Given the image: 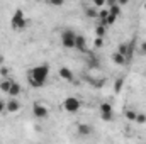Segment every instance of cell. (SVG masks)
Returning <instances> with one entry per match:
<instances>
[{
    "mask_svg": "<svg viewBox=\"0 0 146 144\" xmlns=\"http://www.w3.org/2000/svg\"><path fill=\"white\" fill-rule=\"evenodd\" d=\"M102 44H104V39H102V37H97V36H95V41H94V48H95V49H99V48H102Z\"/></svg>",
    "mask_w": 146,
    "mask_h": 144,
    "instance_id": "ffe728a7",
    "label": "cell"
},
{
    "mask_svg": "<svg viewBox=\"0 0 146 144\" xmlns=\"http://www.w3.org/2000/svg\"><path fill=\"white\" fill-rule=\"evenodd\" d=\"M27 17H26V14L22 12V10H15L14 12V15H12V19H10V27L14 29V31H24L26 27H27Z\"/></svg>",
    "mask_w": 146,
    "mask_h": 144,
    "instance_id": "7a4b0ae2",
    "label": "cell"
},
{
    "mask_svg": "<svg viewBox=\"0 0 146 144\" xmlns=\"http://www.w3.org/2000/svg\"><path fill=\"white\" fill-rule=\"evenodd\" d=\"M48 78H49V65L48 63L36 65L27 71V81L33 88H42L46 85Z\"/></svg>",
    "mask_w": 146,
    "mask_h": 144,
    "instance_id": "6da1fadb",
    "label": "cell"
},
{
    "mask_svg": "<svg viewBox=\"0 0 146 144\" xmlns=\"http://www.w3.org/2000/svg\"><path fill=\"white\" fill-rule=\"evenodd\" d=\"M19 110H21L19 97H10V98L5 102V112H7V114H17Z\"/></svg>",
    "mask_w": 146,
    "mask_h": 144,
    "instance_id": "8992f818",
    "label": "cell"
},
{
    "mask_svg": "<svg viewBox=\"0 0 146 144\" xmlns=\"http://www.w3.org/2000/svg\"><path fill=\"white\" fill-rule=\"evenodd\" d=\"M51 7H61L63 3H65V0H46Z\"/></svg>",
    "mask_w": 146,
    "mask_h": 144,
    "instance_id": "d6986e66",
    "label": "cell"
},
{
    "mask_svg": "<svg viewBox=\"0 0 146 144\" xmlns=\"http://www.w3.org/2000/svg\"><path fill=\"white\" fill-rule=\"evenodd\" d=\"M82 107V102L76 98V97H66L63 100V108L68 112V114H76Z\"/></svg>",
    "mask_w": 146,
    "mask_h": 144,
    "instance_id": "277c9868",
    "label": "cell"
},
{
    "mask_svg": "<svg viewBox=\"0 0 146 144\" xmlns=\"http://www.w3.org/2000/svg\"><path fill=\"white\" fill-rule=\"evenodd\" d=\"M106 32H107V26L99 24V26L95 27V36H97V37H104V36H106Z\"/></svg>",
    "mask_w": 146,
    "mask_h": 144,
    "instance_id": "2e32d148",
    "label": "cell"
},
{
    "mask_svg": "<svg viewBox=\"0 0 146 144\" xmlns=\"http://www.w3.org/2000/svg\"><path fill=\"white\" fill-rule=\"evenodd\" d=\"M33 115L36 119H48L49 117V108L42 105L41 102H34L33 104Z\"/></svg>",
    "mask_w": 146,
    "mask_h": 144,
    "instance_id": "5b68a950",
    "label": "cell"
},
{
    "mask_svg": "<svg viewBox=\"0 0 146 144\" xmlns=\"http://www.w3.org/2000/svg\"><path fill=\"white\" fill-rule=\"evenodd\" d=\"M136 122H138V124H145L146 122V114H138V115H136Z\"/></svg>",
    "mask_w": 146,
    "mask_h": 144,
    "instance_id": "44dd1931",
    "label": "cell"
},
{
    "mask_svg": "<svg viewBox=\"0 0 146 144\" xmlns=\"http://www.w3.org/2000/svg\"><path fill=\"white\" fill-rule=\"evenodd\" d=\"M0 73H2L3 76H9V75H10V71H9V68H2V70H0Z\"/></svg>",
    "mask_w": 146,
    "mask_h": 144,
    "instance_id": "484cf974",
    "label": "cell"
},
{
    "mask_svg": "<svg viewBox=\"0 0 146 144\" xmlns=\"http://www.w3.org/2000/svg\"><path fill=\"white\" fill-rule=\"evenodd\" d=\"M58 73H60V76H61L65 81H73V71L70 70V68H66V66H61Z\"/></svg>",
    "mask_w": 146,
    "mask_h": 144,
    "instance_id": "9c48e42d",
    "label": "cell"
},
{
    "mask_svg": "<svg viewBox=\"0 0 146 144\" xmlns=\"http://www.w3.org/2000/svg\"><path fill=\"white\" fill-rule=\"evenodd\" d=\"M138 51H139V54H143V56H146V41H143V42L139 44Z\"/></svg>",
    "mask_w": 146,
    "mask_h": 144,
    "instance_id": "7402d4cb",
    "label": "cell"
},
{
    "mask_svg": "<svg viewBox=\"0 0 146 144\" xmlns=\"http://www.w3.org/2000/svg\"><path fill=\"white\" fill-rule=\"evenodd\" d=\"M124 115H126V119H127V120H136L138 112H136V110H133V108H127V110L124 112Z\"/></svg>",
    "mask_w": 146,
    "mask_h": 144,
    "instance_id": "e0dca14e",
    "label": "cell"
},
{
    "mask_svg": "<svg viewBox=\"0 0 146 144\" xmlns=\"http://www.w3.org/2000/svg\"><path fill=\"white\" fill-rule=\"evenodd\" d=\"M121 5L115 2V3H112V5H109V12L112 14V15H115V17H119V14H121Z\"/></svg>",
    "mask_w": 146,
    "mask_h": 144,
    "instance_id": "9a60e30c",
    "label": "cell"
},
{
    "mask_svg": "<svg viewBox=\"0 0 146 144\" xmlns=\"http://www.w3.org/2000/svg\"><path fill=\"white\" fill-rule=\"evenodd\" d=\"M115 2H117V3H119L121 7H124V5H127V3H129L131 0H115Z\"/></svg>",
    "mask_w": 146,
    "mask_h": 144,
    "instance_id": "603a6c76",
    "label": "cell"
},
{
    "mask_svg": "<svg viewBox=\"0 0 146 144\" xmlns=\"http://www.w3.org/2000/svg\"><path fill=\"white\" fill-rule=\"evenodd\" d=\"M75 49L80 51V53H87V51H88V49H87V41H85V37L80 36V34H76V39H75Z\"/></svg>",
    "mask_w": 146,
    "mask_h": 144,
    "instance_id": "ba28073f",
    "label": "cell"
},
{
    "mask_svg": "<svg viewBox=\"0 0 146 144\" xmlns=\"http://www.w3.org/2000/svg\"><path fill=\"white\" fill-rule=\"evenodd\" d=\"M3 112H5V102L0 98V114H3Z\"/></svg>",
    "mask_w": 146,
    "mask_h": 144,
    "instance_id": "cb8c5ba5",
    "label": "cell"
},
{
    "mask_svg": "<svg viewBox=\"0 0 146 144\" xmlns=\"http://www.w3.org/2000/svg\"><path fill=\"white\" fill-rule=\"evenodd\" d=\"M9 95H10V97H19V95H21V85H19L17 81H12V87H10V90H9Z\"/></svg>",
    "mask_w": 146,
    "mask_h": 144,
    "instance_id": "5bb4252c",
    "label": "cell"
},
{
    "mask_svg": "<svg viewBox=\"0 0 146 144\" xmlns=\"http://www.w3.org/2000/svg\"><path fill=\"white\" fill-rule=\"evenodd\" d=\"M12 78L10 76H3L2 78V81H0V90L2 92H5V93H9V90H10V87H12Z\"/></svg>",
    "mask_w": 146,
    "mask_h": 144,
    "instance_id": "30bf717a",
    "label": "cell"
},
{
    "mask_svg": "<svg viewBox=\"0 0 146 144\" xmlns=\"http://www.w3.org/2000/svg\"><path fill=\"white\" fill-rule=\"evenodd\" d=\"M121 88H122V80L117 81V85H115V92H121Z\"/></svg>",
    "mask_w": 146,
    "mask_h": 144,
    "instance_id": "d4e9b609",
    "label": "cell"
},
{
    "mask_svg": "<svg viewBox=\"0 0 146 144\" xmlns=\"http://www.w3.org/2000/svg\"><path fill=\"white\" fill-rule=\"evenodd\" d=\"M106 3H107V0H92V5H94V7H97V9L106 7Z\"/></svg>",
    "mask_w": 146,
    "mask_h": 144,
    "instance_id": "ac0fdd59",
    "label": "cell"
},
{
    "mask_svg": "<svg viewBox=\"0 0 146 144\" xmlns=\"http://www.w3.org/2000/svg\"><path fill=\"white\" fill-rule=\"evenodd\" d=\"M99 112H100V117H102V120H106V122L112 120V115H114V108H112V105H110V104H107V102L100 104V107H99Z\"/></svg>",
    "mask_w": 146,
    "mask_h": 144,
    "instance_id": "52a82bcc",
    "label": "cell"
},
{
    "mask_svg": "<svg viewBox=\"0 0 146 144\" xmlns=\"http://www.w3.org/2000/svg\"><path fill=\"white\" fill-rule=\"evenodd\" d=\"M75 39H76V32L73 29H63L60 34L61 46L65 49H75Z\"/></svg>",
    "mask_w": 146,
    "mask_h": 144,
    "instance_id": "3957f363",
    "label": "cell"
},
{
    "mask_svg": "<svg viewBox=\"0 0 146 144\" xmlns=\"http://www.w3.org/2000/svg\"><path fill=\"white\" fill-rule=\"evenodd\" d=\"M85 15L90 17V19H99V9L94 7V5H90V7L85 9Z\"/></svg>",
    "mask_w": 146,
    "mask_h": 144,
    "instance_id": "7c38bea8",
    "label": "cell"
},
{
    "mask_svg": "<svg viewBox=\"0 0 146 144\" xmlns=\"http://www.w3.org/2000/svg\"><path fill=\"white\" fill-rule=\"evenodd\" d=\"M112 61H114L115 65H119V66H122V65H127V59H126V56H124V54H121L119 51H115V53L112 54Z\"/></svg>",
    "mask_w": 146,
    "mask_h": 144,
    "instance_id": "8fae6325",
    "label": "cell"
},
{
    "mask_svg": "<svg viewBox=\"0 0 146 144\" xmlns=\"http://www.w3.org/2000/svg\"><path fill=\"white\" fill-rule=\"evenodd\" d=\"M92 126H88V124H80L78 126V134L80 136H90L92 134Z\"/></svg>",
    "mask_w": 146,
    "mask_h": 144,
    "instance_id": "4fadbf2b",
    "label": "cell"
}]
</instances>
